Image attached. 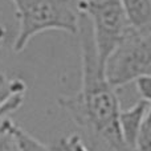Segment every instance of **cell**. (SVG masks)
<instances>
[{"label": "cell", "instance_id": "3", "mask_svg": "<svg viewBox=\"0 0 151 151\" xmlns=\"http://www.w3.org/2000/svg\"><path fill=\"white\" fill-rule=\"evenodd\" d=\"M151 72V32L131 28L104 63L106 81L114 90Z\"/></svg>", "mask_w": 151, "mask_h": 151}, {"label": "cell", "instance_id": "11", "mask_svg": "<svg viewBox=\"0 0 151 151\" xmlns=\"http://www.w3.org/2000/svg\"><path fill=\"white\" fill-rule=\"evenodd\" d=\"M12 149L13 142L7 129V125H5V121L3 118L0 121V151H12Z\"/></svg>", "mask_w": 151, "mask_h": 151}, {"label": "cell", "instance_id": "6", "mask_svg": "<svg viewBox=\"0 0 151 151\" xmlns=\"http://www.w3.org/2000/svg\"><path fill=\"white\" fill-rule=\"evenodd\" d=\"M131 28L151 32V0H121Z\"/></svg>", "mask_w": 151, "mask_h": 151}, {"label": "cell", "instance_id": "4", "mask_svg": "<svg viewBox=\"0 0 151 151\" xmlns=\"http://www.w3.org/2000/svg\"><path fill=\"white\" fill-rule=\"evenodd\" d=\"M74 8L90 23L97 53L104 64L131 29L121 0H78Z\"/></svg>", "mask_w": 151, "mask_h": 151}, {"label": "cell", "instance_id": "8", "mask_svg": "<svg viewBox=\"0 0 151 151\" xmlns=\"http://www.w3.org/2000/svg\"><path fill=\"white\" fill-rule=\"evenodd\" d=\"M27 85L20 78H9L0 73V109L16 96H25Z\"/></svg>", "mask_w": 151, "mask_h": 151}, {"label": "cell", "instance_id": "2", "mask_svg": "<svg viewBox=\"0 0 151 151\" xmlns=\"http://www.w3.org/2000/svg\"><path fill=\"white\" fill-rule=\"evenodd\" d=\"M16 8L19 31L13 52L20 53L36 35L45 31H64L77 35L78 13L72 0H11Z\"/></svg>", "mask_w": 151, "mask_h": 151}, {"label": "cell", "instance_id": "5", "mask_svg": "<svg viewBox=\"0 0 151 151\" xmlns=\"http://www.w3.org/2000/svg\"><path fill=\"white\" fill-rule=\"evenodd\" d=\"M151 106L150 102L139 99L133 107L127 110H121L118 115V126L122 142L126 150L133 151L135 146L137 138L142 129L145 119L150 115Z\"/></svg>", "mask_w": 151, "mask_h": 151}, {"label": "cell", "instance_id": "10", "mask_svg": "<svg viewBox=\"0 0 151 151\" xmlns=\"http://www.w3.org/2000/svg\"><path fill=\"white\" fill-rule=\"evenodd\" d=\"M134 82H135L137 91H138L139 96H141V99L151 102V77L150 76L139 77L138 80H135Z\"/></svg>", "mask_w": 151, "mask_h": 151}, {"label": "cell", "instance_id": "7", "mask_svg": "<svg viewBox=\"0 0 151 151\" xmlns=\"http://www.w3.org/2000/svg\"><path fill=\"white\" fill-rule=\"evenodd\" d=\"M7 129L11 134V138L13 142V147L17 151H53L44 143L36 139L33 135L25 131L23 127L17 125V123L12 122L8 118H4Z\"/></svg>", "mask_w": 151, "mask_h": 151}, {"label": "cell", "instance_id": "13", "mask_svg": "<svg viewBox=\"0 0 151 151\" xmlns=\"http://www.w3.org/2000/svg\"><path fill=\"white\" fill-rule=\"evenodd\" d=\"M7 33H8L7 27L4 24H0V48L4 45L5 40H7Z\"/></svg>", "mask_w": 151, "mask_h": 151}, {"label": "cell", "instance_id": "1", "mask_svg": "<svg viewBox=\"0 0 151 151\" xmlns=\"http://www.w3.org/2000/svg\"><path fill=\"white\" fill-rule=\"evenodd\" d=\"M77 35L81 48V89L73 96L60 97L58 105L78 126L96 135L110 151H127L118 126L121 105L109 85L99 61L89 20L78 15Z\"/></svg>", "mask_w": 151, "mask_h": 151}, {"label": "cell", "instance_id": "9", "mask_svg": "<svg viewBox=\"0 0 151 151\" xmlns=\"http://www.w3.org/2000/svg\"><path fill=\"white\" fill-rule=\"evenodd\" d=\"M60 151H89V149L82 142V138L78 134L73 133L61 139Z\"/></svg>", "mask_w": 151, "mask_h": 151}, {"label": "cell", "instance_id": "12", "mask_svg": "<svg viewBox=\"0 0 151 151\" xmlns=\"http://www.w3.org/2000/svg\"><path fill=\"white\" fill-rule=\"evenodd\" d=\"M23 104H24V96H16V97H13L12 99H9V101L0 109V121L4 117H7L8 114L16 111Z\"/></svg>", "mask_w": 151, "mask_h": 151}]
</instances>
